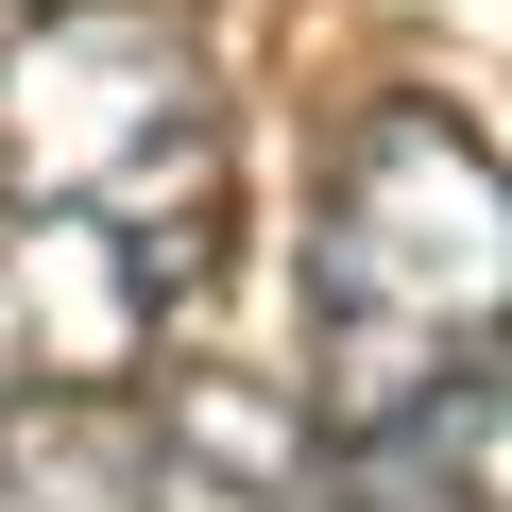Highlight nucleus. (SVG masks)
<instances>
[{"label":"nucleus","mask_w":512,"mask_h":512,"mask_svg":"<svg viewBox=\"0 0 512 512\" xmlns=\"http://www.w3.org/2000/svg\"><path fill=\"white\" fill-rule=\"evenodd\" d=\"M137 512H308V427L274 393H171L137 444Z\"/></svg>","instance_id":"20e7f679"},{"label":"nucleus","mask_w":512,"mask_h":512,"mask_svg":"<svg viewBox=\"0 0 512 512\" xmlns=\"http://www.w3.org/2000/svg\"><path fill=\"white\" fill-rule=\"evenodd\" d=\"M0 393H18V376H0Z\"/></svg>","instance_id":"423d86ee"},{"label":"nucleus","mask_w":512,"mask_h":512,"mask_svg":"<svg viewBox=\"0 0 512 512\" xmlns=\"http://www.w3.org/2000/svg\"><path fill=\"white\" fill-rule=\"evenodd\" d=\"M137 444L154 410L137 393H0V512H137Z\"/></svg>","instance_id":"39448f33"},{"label":"nucleus","mask_w":512,"mask_h":512,"mask_svg":"<svg viewBox=\"0 0 512 512\" xmlns=\"http://www.w3.org/2000/svg\"><path fill=\"white\" fill-rule=\"evenodd\" d=\"M222 256V86L171 0L0 18V376L137 393Z\"/></svg>","instance_id":"f257e3e1"},{"label":"nucleus","mask_w":512,"mask_h":512,"mask_svg":"<svg viewBox=\"0 0 512 512\" xmlns=\"http://www.w3.org/2000/svg\"><path fill=\"white\" fill-rule=\"evenodd\" d=\"M495 291H512V205H495V154L478 120L444 103H376L325 171V222H308V376H291V427L342 444L444 376H495Z\"/></svg>","instance_id":"f03ea898"},{"label":"nucleus","mask_w":512,"mask_h":512,"mask_svg":"<svg viewBox=\"0 0 512 512\" xmlns=\"http://www.w3.org/2000/svg\"><path fill=\"white\" fill-rule=\"evenodd\" d=\"M308 512H495V376H444L308 461Z\"/></svg>","instance_id":"7ed1b4c3"}]
</instances>
